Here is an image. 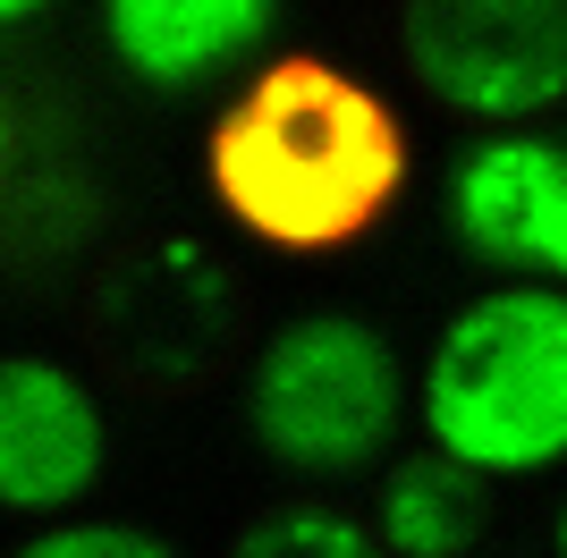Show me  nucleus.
<instances>
[{
	"instance_id": "1",
	"label": "nucleus",
	"mask_w": 567,
	"mask_h": 558,
	"mask_svg": "<svg viewBox=\"0 0 567 558\" xmlns=\"http://www.w3.org/2000/svg\"><path fill=\"white\" fill-rule=\"evenodd\" d=\"M406 186V127L364 76L331 60H271L213 118V195L237 229L288 255L364 237Z\"/></svg>"
},
{
	"instance_id": "5",
	"label": "nucleus",
	"mask_w": 567,
	"mask_h": 558,
	"mask_svg": "<svg viewBox=\"0 0 567 558\" xmlns=\"http://www.w3.org/2000/svg\"><path fill=\"white\" fill-rule=\"evenodd\" d=\"M102 465H111L102 397L51 355H9V372H0V508L60 516L102 483Z\"/></svg>"
},
{
	"instance_id": "7",
	"label": "nucleus",
	"mask_w": 567,
	"mask_h": 558,
	"mask_svg": "<svg viewBox=\"0 0 567 558\" xmlns=\"http://www.w3.org/2000/svg\"><path fill=\"white\" fill-rule=\"evenodd\" d=\"M280 0H102V43L144 93H195L255 60Z\"/></svg>"
},
{
	"instance_id": "4",
	"label": "nucleus",
	"mask_w": 567,
	"mask_h": 558,
	"mask_svg": "<svg viewBox=\"0 0 567 558\" xmlns=\"http://www.w3.org/2000/svg\"><path fill=\"white\" fill-rule=\"evenodd\" d=\"M406 76L457 118H543L567 102V0H406Z\"/></svg>"
},
{
	"instance_id": "12",
	"label": "nucleus",
	"mask_w": 567,
	"mask_h": 558,
	"mask_svg": "<svg viewBox=\"0 0 567 558\" xmlns=\"http://www.w3.org/2000/svg\"><path fill=\"white\" fill-rule=\"evenodd\" d=\"M559 558H567V508H559Z\"/></svg>"
},
{
	"instance_id": "8",
	"label": "nucleus",
	"mask_w": 567,
	"mask_h": 558,
	"mask_svg": "<svg viewBox=\"0 0 567 558\" xmlns=\"http://www.w3.org/2000/svg\"><path fill=\"white\" fill-rule=\"evenodd\" d=\"M483 534V499L457 457H415L381 490V541L390 558H466Z\"/></svg>"
},
{
	"instance_id": "3",
	"label": "nucleus",
	"mask_w": 567,
	"mask_h": 558,
	"mask_svg": "<svg viewBox=\"0 0 567 558\" xmlns=\"http://www.w3.org/2000/svg\"><path fill=\"white\" fill-rule=\"evenodd\" d=\"M406 415L399 355L364 313H297V322L255 355L246 381V423L297 474H348L390 448Z\"/></svg>"
},
{
	"instance_id": "11",
	"label": "nucleus",
	"mask_w": 567,
	"mask_h": 558,
	"mask_svg": "<svg viewBox=\"0 0 567 558\" xmlns=\"http://www.w3.org/2000/svg\"><path fill=\"white\" fill-rule=\"evenodd\" d=\"M43 9H51V0H0V25H34Z\"/></svg>"
},
{
	"instance_id": "2",
	"label": "nucleus",
	"mask_w": 567,
	"mask_h": 558,
	"mask_svg": "<svg viewBox=\"0 0 567 558\" xmlns=\"http://www.w3.org/2000/svg\"><path fill=\"white\" fill-rule=\"evenodd\" d=\"M424 432L466 474L567 465V288H492L424 355Z\"/></svg>"
},
{
	"instance_id": "10",
	"label": "nucleus",
	"mask_w": 567,
	"mask_h": 558,
	"mask_svg": "<svg viewBox=\"0 0 567 558\" xmlns=\"http://www.w3.org/2000/svg\"><path fill=\"white\" fill-rule=\"evenodd\" d=\"M18 558H178L153 525H111V516H94V525H51V534H34Z\"/></svg>"
},
{
	"instance_id": "6",
	"label": "nucleus",
	"mask_w": 567,
	"mask_h": 558,
	"mask_svg": "<svg viewBox=\"0 0 567 558\" xmlns=\"http://www.w3.org/2000/svg\"><path fill=\"white\" fill-rule=\"evenodd\" d=\"M450 229L466 255L567 288V144L499 136L450 169Z\"/></svg>"
},
{
	"instance_id": "9",
	"label": "nucleus",
	"mask_w": 567,
	"mask_h": 558,
	"mask_svg": "<svg viewBox=\"0 0 567 558\" xmlns=\"http://www.w3.org/2000/svg\"><path fill=\"white\" fill-rule=\"evenodd\" d=\"M229 558H390V541H381V525H364V516L348 508H262L246 534L229 541Z\"/></svg>"
}]
</instances>
